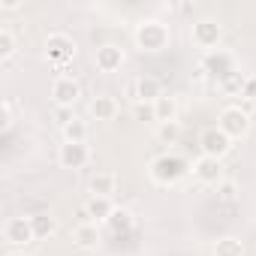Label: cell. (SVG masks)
<instances>
[{
  "instance_id": "3",
  "label": "cell",
  "mask_w": 256,
  "mask_h": 256,
  "mask_svg": "<svg viewBox=\"0 0 256 256\" xmlns=\"http://www.w3.org/2000/svg\"><path fill=\"white\" fill-rule=\"evenodd\" d=\"M217 126L235 142V139H244L247 136V130H250V114H247V108H241V106H226L223 112H220V118H217Z\"/></svg>"
},
{
  "instance_id": "21",
  "label": "cell",
  "mask_w": 256,
  "mask_h": 256,
  "mask_svg": "<svg viewBox=\"0 0 256 256\" xmlns=\"http://www.w3.org/2000/svg\"><path fill=\"white\" fill-rule=\"evenodd\" d=\"M181 133H184L181 120H166V124H157V139H160L163 145H178Z\"/></svg>"
},
{
  "instance_id": "18",
  "label": "cell",
  "mask_w": 256,
  "mask_h": 256,
  "mask_svg": "<svg viewBox=\"0 0 256 256\" xmlns=\"http://www.w3.org/2000/svg\"><path fill=\"white\" fill-rule=\"evenodd\" d=\"M154 118H157V124L178 120V100H175L172 94H163V96L154 102Z\"/></svg>"
},
{
  "instance_id": "2",
  "label": "cell",
  "mask_w": 256,
  "mask_h": 256,
  "mask_svg": "<svg viewBox=\"0 0 256 256\" xmlns=\"http://www.w3.org/2000/svg\"><path fill=\"white\" fill-rule=\"evenodd\" d=\"M136 46L148 54H160L163 48H169L172 42V34H169V24H163L160 18H145L136 24V34H133Z\"/></svg>"
},
{
  "instance_id": "31",
  "label": "cell",
  "mask_w": 256,
  "mask_h": 256,
  "mask_svg": "<svg viewBox=\"0 0 256 256\" xmlns=\"http://www.w3.org/2000/svg\"><path fill=\"white\" fill-rule=\"evenodd\" d=\"M6 256H30V253H24V250H12V253H6Z\"/></svg>"
},
{
  "instance_id": "9",
  "label": "cell",
  "mask_w": 256,
  "mask_h": 256,
  "mask_svg": "<svg viewBox=\"0 0 256 256\" xmlns=\"http://www.w3.org/2000/svg\"><path fill=\"white\" fill-rule=\"evenodd\" d=\"M4 241L12 244V247H18V250L28 247L30 241H36L30 217H10V220L4 223Z\"/></svg>"
},
{
  "instance_id": "24",
  "label": "cell",
  "mask_w": 256,
  "mask_h": 256,
  "mask_svg": "<svg viewBox=\"0 0 256 256\" xmlns=\"http://www.w3.org/2000/svg\"><path fill=\"white\" fill-rule=\"evenodd\" d=\"M244 72L238 70V72H232V76H226L223 82H217V88L223 90V94H229V96H241V88H244Z\"/></svg>"
},
{
  "instance_id": "8",
  "label": "cell",
  "mask_w": 256,
  "mask_h": 256,
  "mask_svg": "<svg viewBox=\"0 0 256 256\" xmlns=\"http://www.w3.org/2000/svg\"><path fill=\"white\" fill-rule=\"evenodd\" d=\"M78 96H82V84L76 76H58L52 82V100L58 108H72L78 102Z\"/></svg>"
},
{
  "instance_id": "14",
  "label": "cell",
  "mask_w": 256,
  "mask_h": 256,
  "mask_svg": "<svg viewBox=\"0 0 256 256\" xmlns=\"http://www.w3.org/2000/svg\"><path fill=\"white\" fill-rule=\"evenodd\" d=\"M118 112H120V106L112 94H96L90 100V118H96V120H114Z\"/></svg>"
},
{
  "instance_id": "28",
  "label": "cell",
  "mask_w": 256,
  "mask_h": 256,
  "mask_svg": "<svg viewBox=\"0 0 256 256\" xmlns=\"http://www.w3.org/2000/svg\"><path fill=\"white\" fill-rule=\"evenodd\" d=\"M241 96H247L250 102H256V76H247V78H244V88H241Z\"/></svg>"
},
{
  "instance_id": "29",
  "label": "cell",
  "mask_w": 256,
  "mask_h": 256,
  "mask_svg": "<svg viewBox=\"0 0 256 256\" xmlns=\"http://www.w3.org/2000/svg\"><path fill=\"white\" fill-rule=\"evenodd\" d=\"M72 118H76V114H72V108H54V120L60 124V130H64V126H66Z\"/></svg>"
},
{
  "instance_id": "26",
  "label": "cell",
  "mask_w": 256,
  "mask_h": 256,
  "mask_svg": "<svg viewBox=\"0 0 256 256\" xmlns=\"http://www.w3.org/2000/svg\"><path fill=\"white\" fill-rule=\"evenodd\" d=\"M217 199H220V202H235V199H238V184L229 181V178H223V181L217 184Z\"/></svg>"
},
{
  "instance_id": "10",
  "label": "cell",
  "mask_w": 256,
  "mask_h": 256,
  "mask_svg": "<svg viewBox=\"0 0 256 256\" xmlns=\"http://www.w3.org/2000/svg\"><path fill=\"white\" fill-rule=\"evenodd\" d=\"M58 163L64 169H84L90 163V148L88 142H64L58 151Z\"/></svg>"
},
{
  "instance_id": "15",
  "label": "cell",
  "mask_w": 256,
  "mask_h": 256,
  "mask_svg": "<svg viewBox=\"0 0 256 256\" xmlns=\"http://www.w3.org/2000/svg\"><path fill=\"white\" fill-rule=\"evenodd\" d=\"M88 190L90 196H100V199H112L118 193V178L112 172H96L90 181H88Z\"/></svg>"
},
{
  "instance_id": "6",
  "label": "cell",
  "mask_w": 256,
  "mask_h": 256,
  "mask_svg": "<svg viewBox=\"0 0 256 256\" xmlns=\"http://www.w3.org/2000/svg\"><path fill=\"white\" fill-rule=\"evenodd\" d=\"M190 36H193V46H196V48H202V52L208 54V52L220 48V40H223V28H220L214 18H202V22H196V24H193Z\"/></svg>"
},
{
  "instance_id": "25",
  "label": "cell",
  "mask_w": 256,
  "mask_h": 256,
  "mask_svg": "<svg viewBox=\"0 0 256 256\" xmlns=\"http://www.w3.org/2000/svg\"><path fill=\"white\" fill-rule=\"evenodd\" d=\"M16 34L10 28H0V60H10L16 54Z\"/></svg>"
},
{
  "instance_id": "19",
  "label": "cell",
  "mask_w": 256,
  "mask_h": 256,
  "mask_svg": "<svg viewBox=\"0 0 256 256\" xmlns=\"http://www.w3.org/2000/svg\"><path fill=\"white\" fill-rule=\"evenodd\" d=\"M106 223H108V229H112V232H130V229L136 226V217L126 211V208H114V211H112V217H108Z\"/></svg>"
},
{
  "instance_id": "20",
  "label": "cell",
  "mask_w": 256,
  "mask_h": 256,
  "mask_svg": "<svg viewBox=\"0 0 256 256\" xmlns=\"http://www.w3.org/2000/svg\"><path fill=\"white\" fill-rule=\"evenodd\" d=\"M214 256H244V244L235 235H223L214 244Z\"/></svg>"
},
{
  "instance_id": "1",
  "label": "cell",
  "mask_w": 256,
  "mask_h": 256,
  "mask_svg": "<svg viewBox=\"0 0 256 256\" xmlns=\"http://www.w3.org/2000/svg\"><path fill=\"white\" fill-rule=\"evenodd\" d=\"M187 172H193V166H190L181 154H175V151H166V154L154 157L151 166H148L151 181L160 184V187H175V184H181V181L187 178Z\"/></svg>"
},
{
  "instance_id": "4",
  "label": "cell",
  "mask_w": 256,
  "mask_h": 256,
  "mask_svg": "<svg viewBox=\"0 0 256 256\" xmlns=\"http://www.w3.org/2000/svg\"><path fill=\"white\" fill-rule=\"evenodd\" d=\"M46 58H48L52 66L64 70V66L76 58V42H72V36H66V34H48V40H46Z\"/></svg>"
},
{
  "instance_id": "16",
  "label": "cell",
  "mask_w": 256,
  "mask_h": 256,
  "mask_svg": "<svg viewBox=\"0 0 256 256\" xmlns=\"http://www.w3.org/2000/svg\"><path fill=\"white\" fill-rule=\"evenodd\" d=\"M72 241H76V247H82V250H96V247H100V229H96V223H90V220L78 223L76 232H72Z\"/></svg>"
},
{
  "instance_id": "11",
  "label": "cell",
  "mask_w": 256,
  "mask_h": 256,
  "mask_svg": "<svg viewBox=\"0 0 256 256\" xmlns=\"http://www.w3.org/2000/svg\"><path fill=\"white\" fill-rule=\"evenodd\" d=\"M193 175H196V181L199 184H205V187H217L220 181H223V160H214V157H196V163H193Z\"/></svg>"
},
{
  "instance_id": "5",
  "label": "cell",
  "mask_w": 256,
  "mask_h": 256,
  "mask_svg": "<svg viewBox=\"0 0 256 256\" xmlns=\"http://www.w3.org/2000/svg\"><path fill=\"white\" fill-rule=\"evenodd\" d=\"M199 66L205 70V76H211V78H217V82H223L226 76L238 72V66H235V54L226 52V48H214V52H208V54L202 58Z\"/></svg>"
},
{
  "instance_id": "22",
  "label": "cell",
  "mask_w": 256,
  "mask_h": 256,
  "mask_svg": "<svg viewBox=\"0 0 256 256\" xmlns=\"http://www.w3.org/2000/svg\"><path fill=\"white\" fill-rule=\"evenodd\" d=\"M64 142H88V120H82V118H72L66 126H64Z\"/></svg>"
},
{
  "instance_id": "27",
  "label": "cell",
  "mask_w": 256,
  "mask_h": 256,
  "mask_svg": "<svg viewBox=\"0 0 256 256\" xmlns=\"http://www.w3.org/2000/svg\"><path fill=\"white\" fill-rule=\"evenodd\" d=\"M133 118H136V120H157L151 102H136V106H133Z\"/></svg>"
},
{
  "instance_id": "12",
  "label": "cell",
  "mask_w": 256,
  "mask_h": 256,
  "mask_svg": "<svg viewBox=\"0 0 256 256\" xmlns=\"http://www.w3.org/2000/svg\"><path fill=\"white\" fill-rule=\"evenodd\" d=\"M94 64H96V70H100V72H118V70L124 66V48H120V46H114V42H106V46H100V48H96Z\"/></svg>"
},
{
  "instance_id": "7",
  "label": "cell",
  "mask_w": 256,
  "mask_h": 256,
  "mask_svg": "<svg viewBox=\"0 0 256 256\" xmlns=\"http://www.w3.org/2000/svg\"><path fill=\"white\" fill-rule=\"evenodd\" d=\"M199 151H202V157L223 160V157L232 151V139L220 130V126H208V130L199 136Z\"/></svg>"
},
{
  "instance_id": "17",
  "label": "cell",
  "mask_w": 256,
  "mask_h": 256,
  "mask_svg": "<svg viewBox=\"0 0 256 256\" xmlns=\"http://www.w3.org/2000/svg\"><path fill=\"white\" fill-rule=\"evenodd\" d=\"M112 211H114L112 199H100V196H90L82 214H84V217H88L90 223H106V220L112 217Z\"/></svg>"
},
{
  "instance_id": "13",
  "label": "cell",
  "mask_w": 256,
  "mask_h": 256,
  "mask_svg": "<svg viewBox=\"0 0 256 256\" xmlns=\"http://www.w3.org/2000/svg\"><path fill=\"white\" fill-rule=\"evenodd\" d=\"M130 94H133L136 102H151V106H154V102L163 96V88H160V82H157L154 76H142V78L133 82Z\"/></svg>"
},
{
  "instance_id": "30",
  "label": "cell",
  "mask_w": 256,
  "mask_h": 256,
  "mask_svg": "<svg viewBox=\"0 0 256 256\" xmlns=\"http://www.w3.org/2000/svg\"><path fill=\"white\" fill-rule=\"evenodd\" d=\"M0 6L4 10H18V0H0Z\"/></svg>"
},
{
  "instance_id": "23",
  "label": "cell",
  "mask_w": 256,
  "mask_h": 256,
  "mask_svg": "<svg viewBox=\"0 0 256 256\" xmlns=\"http://www.w3.org/2000/svg\"><path fill=\"white\" fill-rule=\"evenodd\" d=\"M30 223H34V235H36V238H48V235H54V229H58V220H54L52 214H46V211L34 214Z\"/></svg>"
}]
</instances>
